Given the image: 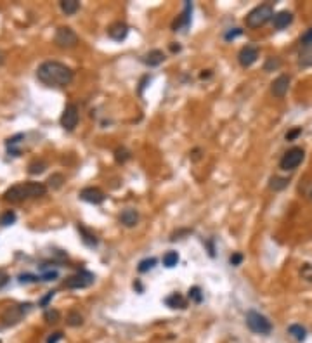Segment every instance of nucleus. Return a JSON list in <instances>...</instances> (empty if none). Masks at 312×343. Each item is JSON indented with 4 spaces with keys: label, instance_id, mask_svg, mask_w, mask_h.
Returning a JSON list of instances; mask_svg holds the SVG:
<instances>
[{
    "label": "nucleus",
    "instance_id": "nucleus-7",
    "mask_svg": "<svg viewBox=\"0 0 312 343\" xmlns=\"http://www.w3.org/2000/svg\"><path fill=\"white\" fill-rule=\"evenodd\" d=\"M95 277L92 272H87V271H80V272L73 274L66 279L64 283V288L68 289H83V288H89L91 284H94Z\"/></svg>",
    "mask_w": 312,
    "mask_h": 343
},
{
    "label": "nucleus",
    "instance_id": "nucleus-33",
    "mask_svg": "<svg viewBox=\"0 0 312 343\" xmlns=\"http://www.w3.org/2000/svg\"><path fill=\"white\" fill-rule=\"evenodd\" d=\"M281 66V61L277 59V57H269L267 63H265L264 70L265 71H273V70H277V68Z\"/></svg>",
    "mask_w": 312,
    "mask_h": 343
},
{
    "label": "nucleus",
    "instance_id": "nucleus-37",
    "mask_svg": "<svg viewBox=\"0 0 312 343\" xmlns=\"http://www.w3.org/2000/svg\"><path fill=\"white\" fill-rule=\"evenodd\" d=\"M38 279V276H30V274H21L19 276V283H37Z\"/></svg>",
    "mask_w": 312,
    "mask_h": 343
},
{
    "label": "nucleus",
    "instance_id": "nucleus-6",
    "mask_svg": "<svg viewBox=\"0 0 312 343\" xmlns=\"http://www.w3.org/2000/svg\"><path fill=\"white\" fill-rule=\"evenodd\" d=\"M30 307H32L30 304L9 305V307H5V310L2 312V317H0V319H2V323H4L5 326H14V324H18L23 319V316L30 310Z\"/></svg>",
    "mask_w": 312,
    "mask_h": 343
},
{
    "label": "nucleus",
    "instance_id": "nucleus-35",
    "mask_svg": "<svg viewBox=\"0 0 312 343\" xmlns=\"http://www.w3.org/2000/svg\"><path fill=\"white\" fill-rule=\"evenodd\" d=\"M300 44L304 45H312V28H309L307 32L304 33V35H302V38H300Z\"/></svg>",
    "mask_w": 312,
    "mask_h": 343
},
{
    "label": "nucleus",
    "instance_id": "nucleus-29",
    "mask_svg": "<svg viewBox=\"0 0 312 343\" xmlns=\"http://www.w3.org/2000/svg\"><path fill=\"white\" fill-rule=\"evenodd\" d=\"M14 222H16V213L12 210H7L0 215V225H12Z\"/></svg>",
    "mask_w": 312,
    "mask_h": 343
},
{
    "label": "nucleus",
    "instance_id": "nucleus-34",
    "mask_svg": "<svg viewBox=\"0 0 312 343\" xmlns=\"http://www.w3.org/2000/svg\"><path fill=\"white\" fill-rule=\"evenodd\" d=\"M202 289L198 288V286H194V288L189 289V300H193V302H196V304H200L202 302Z\"/></svg>",
    "mask_w": 312,
    "mask_h": 343
},
{
    "label": "nucleus",
    "instance_id": "nucleus-10",
    "mask_svg": "<svg viewBox=\"0 0 312 343\" xmlns=\"http://www.w3.org/2000/svg\"><path fill=\"white\" fill-rule=\"evenodd\" d=\"M80 199L91 203V205H101L106 199V194L99 187H85V189L80 191Z\"/></svg>",
    "mask_w": 312,
    "mask_h": 343
},
{
    "label": "nucleus",
    "instance_id": "nucleus-27",
    "mask_svg": "<svg viewBox=\"0 0 312 343\" xmlns=\"http://www.w3.org/2000/svg\"><path fill=\"white\" fill-rule=\"evenodd\" d=\"M269 187L273 191H283L285 187H288V179L285 177H273L271 179V184Z\"/></svg>",
    "mask_w": 312,
    "mask_h": 343
},
{
    "label": "nucleus",
    "instance_id": "nucleus-17",
    "mask_svg": "<svg viewBox=\"0 0 312 343\" xmlns=\"http://www.w3.org/2000/svg\"><path fill=\"white\" fill-rule=\"evenodd\" d=\"M165 304L168 305L170 308H186L187 302H186V298L181 295V293H174V295L166 296Z\"/></svg>",
    "mask_w": 312,
    "mask_h": 343
},
{
    "label": "nucleus",
    "instance_id": "nucleus-41",
    "mask_svg": "<svg viewBox=\"0 0 312 343\" xmlns=\"http://www.w3.org/2000/svg\"><path fill=\"white\" fill-rule=\"evenodd\" d=\"M61 338H63V333H61V331H57V333H52V335L47 338V343H57Z\"/></svg>",
    "mask_w": 312,
    "mask_h": 343
},
{
    "label": "nucleus",
    "instance_id": "nucleus-22",
    "mask_svg": "<svg viewBox=\"0 0 312 343\" xmlns=\"http://www.w3.org/2000/svg\"><path fill=\"white\" fill-rule=\"evenodd\" d=\"M66 324H68V326H72V327H78V326H82V324H83V316H82V314H80L78 310L68 312V316H66Z\"/></svg>",
    "mask_w": 312,
    "mask_h": 343
},
{
    "label": "nucleus",
    "instance_id": "nucleus-11",
    "mask_svg": "<svg viewBox=\"0 0 312 343\" xmlns=\"http://www.w3.org/2000/svg\"><path fill=\"white\" fill-rule=\"evenodd\" d=\"M257 59H258V49L255 47V45H246V47L241 49L239 54H238V61H239V64L243 68L252 66Z\"/></svg>",
    "mask_w": 312,
    "mask_h": 343
},
{
    "label": "nucleus",
    "instance_id": "nucleus-3",
    "mask_svg": "<svg viewBox=\"0 0 312 343\" xmlns=\"http://www.w3.org/2000/svg\"><path fill=\"white\" fill-rule=\"evenodd\" d=\"M274 18V9L271 7L269 4H262V5H257L255 9L248 12V16L245 18V23L248 28H260L264 26L267 21H271Z\"/></svg>",
    "mask_w": 312,
    "mask_h": 343
},
{
    "label": "nucleus",
    "instance_id": "nucleus-21",
    "mask_svg": "<svg viewBox=\"0 0 312 343\" xmlns=\"http://www.w3.org/2000/svg\"><path fill=\"white\" fill-rule=\"evenodd\" d=\"M24 135L23 134H18V135H14V137H11L7 141V149H9V153L12 154V156H19V144H21V139H23Z\"/></svg>",
    "mask_w": 312,
    "mask_h": 343
},
{
    "label": "nucleus",
    "instance_id": "nucleus-4",
    "mask_svg": "<svg viewBox=\"0 0 312 343\" xmlns=\"http://www.w3.org/2000/svg\"><path fill=\"white\" fill-rule=\"evenodd\" d=\"M246 326H248L253 333L264 335V336L271 335V331H273L271 321L265 316H262L260 312H257V310H248V314H246Z\"/></svg>",
    "mask_w": 312,
    "mask_h": 343
},
{
    "label": "nucleus",
    "instance_id": "nucleus-12",
    "mask_svg": "<svg viewBox=\"0 0 312 343\" xmlns=\"http://www.w3.org/2000/svg\"><path fill=\"white\" fill-rule=\"evenodd\" d=\"M108 35H110V38L115 40V42H122V40H125L127 35H128V26H127L123 21H115V23L110 24V28H108Z\"/></svg>",
    "mask_w": 312,
    "mask_h": 343
},
{
    "label": "nucleus",
    "instance_id": "nucleus-39",
    "mask_svg": "<svg viewBox=\"0 0 312 343\" xmlns=\"http://www.w3.org/2000/svg\"><path fill=\"white\" fill-rule=\"evenodd\" d=\"M300 134H302V128H293V130H290L288 134H286V141H295Z\"/></svg>",
    "mask_w": 312,
    "mask_h": 343
},
{
    "label": "nucleus",
    "instance_id": "nucleus-30",
    "mask_svg": "<svg viewBox=\"0 0 312 343\" xmlns=\"http://www.w3.org/2000/svg\"><path fill=\"white\" fill-rule=\"evenodd\" d=\"M154 264H156V258H146V260H143L139 264L137 271L139 272H147V271H151L154 267Z\"/></svg>",
    "mask_w": 312,
    "mask_h": 343
},
{
    "label": "nucleus",
    "instance_id": "nucleus-31",
    "mask_svg": "<svg viewBox=\"0 0 312 343\" xmlns=\"http://www.w3.org/2000/svg\"><path fill=\"white\" fill-rule=\"evenodd\" d=\"M44 319L47 321L49 324L59 323V312H57V310H47V312H45Z\"/></svg>",
    "mask_w": 312,
    "mask_h": 343
},
{
    "label": "nucleus",
    "instance_id": "nucleus-14",
    "mask_svg": "<svg viewBox=\"0 0 312 343\" xmlns=\"http://www.w3.org/2000/svg\"><path fill=\"white\" fill-rule=\"evenodd\" d=\"M292 21H293V14L290 11H279L273 18V24L276 30H285V28H288L292 24Z\"/></svg>",
    "mask_w": 312,
    "mask_h": 343
},
{
    "label": "nucleus",
    "instance_id": "nucleus-16",
    "mask_svg": "<svg viewBox=\"0 0 312 343\" xmlns=\"http://www.w3.org/2000/svg\"><path fill=\"white\" fill-rule=\"evenodd\" d=\"M163 59H165V55H163L162 51H158V49H154V51H149L146 55L143 57L144 64H147V66H160V64L163 63Z\"/></svg>",
    "mask_w": 312,
    "mask_h": 343
},
{
    "label": "nucleus",
    "instance_id": "nucleus-9",
    "mask_svg": "<svg viewBox=\"0 0 312 343\" xmlns=\"http://www.w3.org/2000/svg\"><path fill=\"white\" fill-rule=\"evenodd\" d=\"M78 120H80L78 106H76V104H68V106L64 108L63 114H61V126H63L64 130L72 132V130H75V126L78 125Z\"/></svg>",
    "mask_w": 312,
    "mask_h": 343
},
{
    "label": "nucleus",
    "instance_id": "nucleus-13",
    "mask_svg": "<svg viewBox=\"0 0 312 343\" xmlns=\"http://www.w3.org/2000/svg\"><path fill=\"white\" fill-rule=\"evenodd\" d=\"M290 89V76L288 75H279L273 83H271V92L276 97H285L286 92Z\"/></svg>",
    "mask_w": 312,
    "mask_h": 343
},
{
    "label": "nucleus",
    "instance_id": "nucleus-20",
    "mask_svg": "<svg viewBox=\"0 0 312 343\" xmlns=\"http://www.w3.org/2000/svg\"><path fill=\"white\" fill-rule=\"evenodd\" d=\"M288 333L296 342H304V340L307 338V329H305L304 326H300V324H292V326L288 327Z\"/></svg>",
    "mask_w": 312,
    "mask_h": 343
},
{
    "label": "nucleus",
    "instance_id": "nucleus-28",
    "mask_svg": "<svg viewBox=\"0 0 312 343\" xmlns=\"http://www.w3.org/2000/svg\"><path fill=\"white\" fill-rule=\"evenodd\" d=\"M63 182H64V177L61 174H54L47 179V185L51 189H59L61 185H63Z\"/></svg>",
    "mask_w": 312,
    "mask_h": 343
},
{
    "label": "nucleus",
    "instance_id": "nucleus-44",
    "mask_svg": "<svg viewBox=\"0 0 312 343\" xmlns=\"http://www.w3.org/2000/svg\"><path fill=\"white\" fill-rule=\"evenodd\" d=\"M170 49H172V52H179V51H181V47H179V45H170Z\"/></svg>",
    "mask_w": 312,
    "mask_h": 343
},
{
    "label": "nucleus",
    "instance_id": "nucleus-42",
    "mask_svg": "<svg viewBox=\"0 0 312 343\" xmlns=\"http://www.w3.org/2000/svg\"><path fill=\"white\" fill-rule=\"evenodd\" d=\"M241 262H243V255H241V253H234V255H231V264L233 265H239Z\"/></svg>",
    "mask_w": 312,
    "mask_h": 343
},
{
    "label": "nucleus",
    "instance_id": "nucleus-26",
    "mask_svg": "<svg viewBox=\"0 0 312 343\" xmlns=\"http://www.w3.org/2000/svg\"><path fill=\"white\" fill-rule=\"evenodd\" d=\"M179 264V255L177 252H166L165 255H163V265L168 269L175 267V265Z\"/></svg>",
    "mask_w": 312,
    "mask_h": 343
},
{
    "label": "nucleus",
    "instance_id": "nucleus-38",
    "mask_svg": "<svg viewBox=\"0 0 312 343\" xmlns=\"http://www.w3.org/2000/svg\"><path fill=\"white\" fill-rule=\"evenodd\" d=\"M241 33H243V30H239V28H234V30H231V32L225 33V40H233V38H236V36H239Z\"/></svg>",
    "mask_w": 312,
    "mask_h": 343
},
{
    "label": "nucleus",
    "instance_id": "nucleus-15",
    "mask_svg": "<svg viewBox=\"0 0 312 343\" xmlns=\"http://www.w3.org/2000/svg\"><path fill=\"white\" fill-rule=\"evenodd\" d=\"M120 222H122L125 227H134V225H137V222H139V213L135 212L134 208L123 210L122 215H120Z\"/></svg>",
    "mask_w": 312,
    "mask_h": 343
},
{
    "label": "nucleus",
    "instance_id": "nucleus-8",
    "mask_svg": "<svg viewBox=\"0 0 312 343\" xmlns=\"http://www.w3.org/2000/svg\"><path fill=\"white\" fill-rule=\"evenodd\" d=\"M302 160H304V149L302 147H292L290 151H286L285 156L281 158L279 168L281 170H295L296 166L300 165Z\"/></svg>",
    "mask_w": 312,
    "mask_h": 343
},
{
    "label": "nucleus",
    "instance_id": "nucleus-36",
    "mask_svg": "<svg viewBox=\"0 0 312 343\" xmlns=\"http://www.w3.org/2000/svg\"><path fill=\"white\" fill-rule=\"evenodd\" d=\"M40 279H42V281H54V279H57V271H45V272L40 276Z\"/></svg>",
    "mask_w": 312,
    "mask_h": 343
},
{
    "label": "nucleus",
    "instance_id": "nucleus-43",
    "mask_svg": "<svg viewBox=\"0 0 312 343\" xmlns=\"http://www.w3.org/2000/svg\"><path fill=\"white\" fill-rule=\"evenodd\" d=\"M7 283H9V276L4 272V271H0V289L4 288V286H5Z\"/></svg>",
    "mask_w": 312,
    "mask_h": 343
},
{
    "label": "nucleus",
    "instance_id": "nucleus-2",
    "mask_svg": "<svg viewBox=\"0 0 312 343\" xmlns=\"http://www.w3.org/2000/svg\"><path fill=\"white\" fill-rule=\"evenodd\" d=\"M47 193V187L40 182H21L9 187L4 193V199L7 203H21L32 198H42Z\"/></svg>",
    "mask_w": 312,
    "mask_h": 343
},
{
    "label": "nucleus",
    "instance_id": "nucleus-24",
    "mask_svg": "<svg viewBox=\"0 0 312 343\" xmlns=\"http://www.w3.org/2000/svg\"><path fill=\"white\" fill-rule=\"evenodd\" d=\"M45 168H47V163L42 162V160H35V162H32L30 165H28V174L38 175V174H42Z\"/></svg>",
    "mask_w": 312,
    "mask_h": 343
},
{
    "label": "nucleus",
    "instance_id": "nucleus-18",
    "mask_svg": "<svg viewBox=\"0 0 312 343\" xmlns=\"http://www.w3.org/2000/svg\"><path fill=\"white\" fill-rule=\"evenodd\" d=\"M189 21H191V2H186V4H184V12H182V16L174 23V30L177 32L179 28L187 26Z\"/></svg>",
    "mask_w": 312,
    "mask_h": 343
},
{
    "label": "nucleus",
    "instance_id": "nucleus-1",
    "mask_svg": "<svg viewBox=\"0 0 312 343\" xmlns=\"http://www.w3.org/2000/svg\"><path fill=\"white\" fill-rule=\"evenodd\" d=\"M37 78L47 87H66L73 80V71L59 61H45L37 70Z\"/></svg>",
    "mask_w": 312,
    "mask_h": 343
},
{
    "label": "nucleus",
    "instance_id": "nucleus-32",
    "mask_svg": "<svg viewBox=\"0 0 312 343\" xmlns=\"http://www.w3.org/2000/svg\"><path fill=\"white\" fill-rule=\"evenodd\" d=\"M115 158H116V162L118 163H123V162H127V160L130 158V154H128V151L127 149H123V147H118V149L115 151Z\"/></svg>",
    "mask_w": 312,
    "mask_h": 343
},
{
    "label": "nucleus",
    "instance_id": "nucleus-19",
    "mask_svg": "<svg viewBox=\"0 0 312 343\" xmlns=\"http://www.w3.org/2000/svg\"><path fill=\"white\" fill-rule=\"evenodd\" d=\"M78 9H80L78 0H63V2H61V11H63L66 16H73V14H76Z\"/></svg>",
    "mask_w": 312,
    "mask_h": 343
},
{
    "label": "nucleus",
    "instance_id": "nucleus-5",
    "mask_svg": "<svg viewBox=\"0 0 312 343\" xmlns=\"http://www.w3.org/2000/svg\"><path fill=\"white\" fill-rule=\"evenodd\" d=\"M54 44L61 49H72L78 44V35L75 33V30L70 26H59L55 30L54 35Z\"/></svg>",
    "mask_w": 312,
    "mask_h": 343
},
{
    "label": "nucleus",
    "instance_id": "nucleus-40",
    "mask_svg": "<svg viewBox=\"0 0 312 343\" xmlns=\"http://www.w3.org/2000/svg\"><path fill=\"white\" fill-rule=\"evenodd\" d=\"M52 298H54V291H49L47 295L44 296V298L40 300V305H42V307H47V305H49V302H51Z\"/></svg>",
    "mask_w": 312,
    "mask_h": 343
},
{
    "label": "nucleus",
    "instance_id": "nucleus-25",
    "mask_svg": "<svg viewBox=\"0 0 312 343\" xmlns=\"http://www.w3.org/2000/svg\"><path fill=\"white\" fill-rule=\"evenodd\" d=\"M78 231L82 233V239H83V243L87 246H95L97 245V237H95V234H92L89 229H85V227H82V225H78Z\"/></svg>",
    "mask_w": 312,
    "mask_h": 343
},
{
    "label": "nucleus",
    "instance_id": "nucleus-23",
    "mask_svg": "<svg viewBox=\"0 0 312 343\" xmlns=\"http://www.w3.org/2000/svg\"><path fill=\"white\" fill-rule=\"evenodd\" d=\"M298 63H300V66H304V68L312 66V45H305V47L302 49Z\"/></svg>",
    "mask_w": 312,
    "mask_h": 343
}]
</instances>
